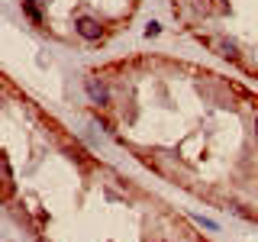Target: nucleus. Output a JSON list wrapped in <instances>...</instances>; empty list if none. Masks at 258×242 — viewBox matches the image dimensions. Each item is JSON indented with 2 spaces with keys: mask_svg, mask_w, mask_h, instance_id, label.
<instances>
[{
  "mask_svg": "<svg viewBox=\"0 0 258 242\" xmlns=\"http://www.w3.org/2000/svg\"><path fill=\"white\" fill-rule=\"evenodd\" d=\"M158 32H162V26H158V23H149V26H145V36H149V39H152V36H158Z\"/></svg>",
  "mask_w": 258,
  "mask_h": 242,
  "instance_id": "obj_6",
  "label": "nucleus"
},
{
  "mask_svg": "<svg viewBox=\"0 0 258 242\" xmlns=\"http://www.w3.org/2000/svg\"><path fill=\"white\" fill-rule=\"evenodd\" d=\"M84 91H87V97H91L94 103H100V107H107V103H110V91H107V84H103V81L84 78Z\"/></svg>",
  "mask_w": 258,
  "mask_h": 242,
  "instance_id": "obj_1",
  "label": "nucleus"
},
{
  "mask_svg": "<svg viewBox=\"0 0 258 242\" xmlns=\"http://www.w3.org/2000/svg\"><path fill=\"white\" fill-rule=\"evenodd\" d=\"M255 133H258V117H255Z\"/></svg>",
  "mask_w": 258,
  "mask_h": 242,
  "instance_id": "obj_7",
  "label": "nucleus"
},
{
  "mask_svg": "<svg viewBox=\"0 0 258 242\" xmlns=\"http://www.w3.org/2000/svg\"><path fill=\"white\" fill-rule=\"evenodd\" d=\"M204 46L216 48V55H223V58H229V62H239V48H235V42H226V39H210V36H204Z\"/></svg>",
  "mask_w": 258,
  "mask_h": 242,
  "instance_id": "obj_3",
  "label": "nucleus"
},
{
  "mask_svg": "<svg viewBox=\"0 0 258 242\" xmlns=\"http://www.w3.org/2000/svg\"><path fill=\"white\" fill-rule=\"evenodd\" d=\"M74 29H78V36H81V39L97 42V39H100V32H103V26L97 23V20H91V16H81L78 23H74Z\"/></svg>",
  "mask_w": 258,
  "mask_h": 242,
  "instance_id": "obj_2",
  "label": "nucleus"
},
{
  "mask_svg": "<svg viewBox=\"0 0 258 242\" xmlns=\"http://www.w3.org/2000/svg\"><path fill=\"white\" fill-rule=\"evenodd\" d=\"M23 10H26V13H29V20H32V23H42V16H39V10L32 7V0H23Z\"/></svg>",
  "mask_w": 258,
  "mask_h": 242,
  "instance_id": "obj_5",
  "label": "nucleus"
},
{
  "mask_svg": "<svg viewBox=\"0 0 258 242\" xmlns=\"http://www.w3.org/2000/svg\"><path fill=\"white\" fill-rule=\"evenodd\" d=\"M0 165H3V200H10V194H13V171H10L7 158H0Z\"/></svg>",
  "mask_w": 258,
  "mask_h": 242,
  "instance_id": "obj_4",
  "label": "nucleus"
}]
</instances>
